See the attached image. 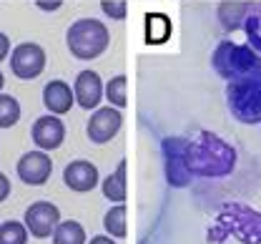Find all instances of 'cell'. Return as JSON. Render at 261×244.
I'll list each match as a JSON object with an SVG mask.
<instances>
[{
	"mask_svg": "<svg viewBox=\"0 0 261 244\" xmlns=\"http://www.w3.org/2000/svg\"><path fill=\"white\" fill-rule=\"evenodd\" d=\"M186 166L194 176L221 179L236 166V151L226 141L211 131H201L198 136L186 141Z\"/></svg>",
	"mask_w": 261,
	"mask_h": 244,
	"instance_id": "obj_1",
	"label": "cell"
},
{
	"mask_svg": "<svg viewBox=\"0 0 261 244\" xmlns=\"http://www.w3.org/2000/svg\"><path fill=\"white\" fill-rule=\"evenodd\" d=\"M226 237H236L244 244H261V214L244 204H224L208 229V242L221 244Z\"/></svg>",
	"mask_w": 261,
	"mask_h": 244,
	"instance_id": "obj_2",
	"label": "cell"
},
{
	"mask_svg": "<svg viewBox=\"0 0 261 244\" xmlns=\"http://www.w3.org/2000/svg\"><path fill=\"white\" fill-rule=\"evenodd\" d=\"M226 99L231 113L241 124H261V66L228 81Z\"/></svg>",
	"mask_w": 261,
	"mask_h": 244,
	"instance_id": "obj_3",
	"label": "cell"
},
{
	"mask_svg": "<svg viewBox=\"0 0 261 244\" xmlns=\"http://www.w3.org/2000/svg\"><path fill=\"white\" fill-rule=\"evenodd\" d=\"M65 45L73 58L96 61L111 45V33H108L106 23H100L96 18H78L75 23H70V28L65 33Z\"/></svg>",
	"mask_w": 261,
	"mask_h": 244,
	"instance_id": "obj_4",
	"label": "cell"
},
{
	"mask_svg": "<svg viewBox=\"0 0 261 244\" xmlns=\"http://www.w3.org/2000/svg\"><path fill=\"white\" fill-rule=\"evenodd\" d=\"M211 63H214L219 76H224L226 81H233V78H241L249 70L259 68V56L251 51V45H236V43L224 40L214 51Z\"/></svg>",
	"mask_w": 261,
	"mask_h": 244,
	"instance_id": "obj_5",
	"label": "cell"
},
{
	"mask_svg": "<svg viewBox=\"0 0 261 244\" xmlns=\"http://www.w3.org/2000/svg\"><path fill=\"white\" fill-rule=\"evenodd\" d=\"M163 166H166V184L173 189H184L191 184L194 174L186 166V139L181 136H168L161 143Z\"/></svg>",
	"mask_w": 261,
	"mask_h": 244,
	"instance_id": "obj_6",
	"label": "cell"
},
{
	"mask_svg": "<svg viewBox=\"0 0 261 244\" xmlns=\"http://www.w3.org/2000/svg\"><path fill=\"white\" fill-rule=\"evenodd\" d=\"M45 51L38 43H18L10 51V70L20 81H33L45 70Z\"/></svg>",
	"mask_w": 261,
	"mask_h": 244,
	"instance_id": "obj_7",
	"label": "cell"
},
{
	"mask_svg": "<svg viewBox=\"0 0 261 244\" xmlns=\"http://www.w3.org/2000/svg\"><path fill=\"white\" fill-rule=\"evenodd\" d=\"M23 224L28 227L31 237L48 239V237H53L56 227L61 224V209L53 202H33L31 207L25 209Z\"/></svg>",
	"mask_w": 261,
	"mask_h": 244,
	"instance_id": "obj_8",
	"label": "cell"
},
{
	"mask_svg": "<svg viewBox=\"0 0 261 244\" xmlns=\"http://www.w3.org/2000/svg\"><path fill=\"white\" fill-rule=\"evenodd\" d=\"M123 126V116H121V108L116 106H103L96 108L91 113V121L86 126V134L93 143H108Z\"/></svg>",
	"mask_w": 261,
	"mask_h": 244,
	"instance_id": "obj_9",
	"label": "cell"
},
{
	"mask_svg": "<svg viewBox=\"0 0 261 244\" xmlns=\"http://www.w3.org/2000/svg\"><path fill=\"white\" fill-rule=\"evenodd\" d=\"M15 172L20 176V181H25L28 186H40L53 174V161H50L48 151H40V149L38 151H28V154L20 156Z\"/></svg>",
	"mask_w": 261,
	"mask_h": 244,
	"instance_id": "obj_10",
	"label": "cell"
},
{
	"mask_svg": "<svg viewBox=\"0 0 261 244\" xmlns=\"http://www.w3.org/2000/svg\"><path fill=\"white\" fill-rule=\"evenodd\" d=\"M31 136L40 151H56L65 141V126L56 113H45V116L35 118Z\"/></svg>",
	"mask_w": 261,
	"mask_h": 244,
	"instance_id": "obj_11",
	"label": "cell"
},
{
	"mask_svg": "<svg viewBox=\"0 0 261 244\" xmlns=\"http://www.w3.org/2000/svg\"><path fill=\"white\" fill-rule=\"evenodd\" d=\"M63 181L70 191L86 194V191H93L100 184V174H98L96 164H91L86 159H75L63 169Z\"/></svg>",
	"mask_w": 261,
	"mask_h": 244,
	"instance_id": "obj_12",
	"label": "cell"
},
{
	"mask_svg": "<svg viewBox=\"0 0 261 244\" xmlns=\"http://www.w3.org/2000/svg\"><path fill=\"white\" fill-rule=\"evenodd\" d=\"M103 91H106V86H103V81H100V76H98L96 70L88 68V70H81L75 76L73 93H75V104L81 106V108L96 111L100 99H103Z\"/></svg>",
	"mask_w": 261,
	"mask_h": 244,
	"instance_id": "obj_13",
	"label": "cell"
},
{
	"mask_svg": "<svg viewBox=\"0 0 261 244\" xmlns=\"http://www.w3.org/2000/svg\"><path fill=\"white\" fill-rule=\"evenodd\" d=\"M73 104H75V93H73V88L65 81L56 78V81L45 83V88H43V106L50 113L63 116V113H68L73 108Z\"/></svg>",
	"mask_w": 261,
	"mask_h": 244,
	"instance_id": "obj_14",
	"label": "cell"
},
{
	"mask_svg": "<svg viewBox=\"0 0 261 244\" xmlns=\"http://www.w3.org/2000/svg\"><path fill=\"white\" fill-rule=\"evenodd\" d=\"M100 191H103V197L108 202H116V204L126 202V194H128V186H126V159H121L116 172L100 181Z\"/></svg>",
	"mask_w": 261,
	"mask_h": 244,
	"instance_id": "obj_15",
	"label": "cell"
},
{
	"mask_svg": "<svg viewBox=\"0 0 261 244\" xmlns=\"http://www.w3.org/2000/svg\"><path fill=\"white\" fill-rule=\"evenodd\" d=\"M171 35V20L163 13H148L146 15V43L148 45H161Z\"/></svg>",
	"mask_w": 261,
	"mask_h": 244,
	"instance_id": "obj_16",
	"label": "cell"
},
{
	"mask_svg": "<svg viewBox=\"0 0 261 244\" xmlns=\"http://www.w3.org/2000/svg\"><path fill=\"white\" fill-rule=\"evenodd\" d=\"M86 229L81 222L75 219H68V222H61L53 232V244H86Z\"/></svg>",
	"mask_w": 261,
	"mask_h": 244,
	"instance_id": "obj_17",
	"label": "cell"
},
{
	"mask_svg": "<svg viewBox=\"0 0 261 244\" xmlns=\"http://www.w3.org/2000/svg\"><path fill=\"white\" fill-rule=\"evenodd\" d=\"M103 227H106V232L113 237V239H123L126 237V204H116V207H111V209L106 211V216H103Z\"/></svg>",
	"mask_w": 261,
	"mask_h": 244,
	"instance_id": "obj_18",
	"label": "cell"
},
{
	"mask_svg": "<svg viewBox=\"0 0 261 244\" xmlns=\"http://www.w3.org/2000/svg\"><path fill=\"white\" fill-rule=\"evenodd\" d=\"M20 121V104L10 93H0V129H13Z\"/></svg>",
	"mask_w": 261,
	"mask_h": 244,
	"instance_id": "obj_19",
	"label": "cell"
},
{
	"mask_svg": "<svg viewBox=\"0 0 261 244\" xmlns=\"http://www.w3.org/2000/svg\"><path fill=\"white\" fill-rule=\"evenodd\" d=\"M126 86H128V78H126L123 73H121V76H113V78L106 83V91H103V96L111 101V106H116V108H123V106L128 104Z\"/></svg>",
	"mask_w": 261,
	"mask_h": 244,
	"instance_id": "obj_20",
	"label": "cell"
},
{
	"mask_svg": "<svg viewBox=\"0 0 261 244\" xmlns=\"http://www.w3.org/2000/svg\"><path fill=\"white\" fill-rule=\"evenodd\" d=\"M249 13V5H241V3H224L219 8V18L224 23V28L228 31H236L241 26V20H246L244 15Z\"/></svg>",
	"mask_w": 261,
	"mask_h": 244,
	"instance_id": "obj_21",
	"label": "cell"
},
{
	"mask_svg": "<svg viewBox=\"0 0 261 244\" xmlns=\"http://www.w3.org/2000/svg\"><path fill=\"white\" fill-rule=\"evenodd\" d=\"M28 227L23 222H3L0 224V244H28Z\"/></svg>",
	"mask_w": 261,
	"mask_h": 244,
	"instance_id": "obj_22",
	"label": "cell"
},
{
	"mask_svg": "<svg viewBox=\"0 0 261 244\" xmlns=\"http://www.w3.org/2000/svg\"><path fill=\"white\" fill-rule=\"evenodd\" d=\"M100 10H103L111 20H126L128 5H126V0H103V3H100Z\"/></svg>",
	"mask_w": 261,
	"mask_h": 244,
	"instance_id": "obj_23",
	"label": "cell"
},
{
	"mask_svg": "<svg viewBox=\"0 0 261 244\" xmlns=\"http://www.w3.org/2000/svg\"><path fill=\"white\" fill-rule=\"evenodd\" d=\"M8 197H10V179L0 172V204H3Z\"/></svg>",
	"mask_w": 261,
	"mask_h": 244,
	"instance_id": "obj_24",
	"label": "cell"
},
{
	"mask_svg": "<svg viewBox=\"0 0 261 244\" xmlns=\"http://www.w3.org/2000/svg\"><path fill=\"white\" fill-rule=\"evenodd\" d=\"M10 56V38L0 31V61H5Z\"/></svg>",
	"mask_w": 261,
	"mask_h": 244,
	"instance_id": "obj_25",
	"label": "cell"
},
{
	"mask_svg": "<svg viewBox=\"0 0 261 244\" xmlns=\"http://www.w3.org/2000/svg\"><path fill=\"white\" fill-rule=\"evenodd\" d=\"M86 244H116V242H113L111 234H98V237H93L91 242H86Z\"/></svg>",
	"mask_w": 261,
	"mask_h": 244,
	"instance_id": "obj_26",
	"label": "cell"
},
{
	"mask_svg": "<svg viewBox=\"0 0 261 244\" xmlns=\"http://www.w3.org/2000/svg\"><path fill=\"white\" fill-rule=\"evenodd\" d=\"M38 8H43V10H58V8H61V0H53V3L38 0Z\"/></svg>",
	"mask_w": 261,
	"mask_h": 244,
	"instance_id": "obj_27",
	"label": "cell"
},
{
	"mask_svg": "<svg viewBox=\"0 0 261 244\" xmlns=\"http://www.w3.org/2000/svg\"><path fill=\"white\" fill-rule=\"evenodd\" d=\"M3 86H5V76H3V70H0V93H3Z\"/></svg>",
	"mask_w": 261,
	"mask_h": 244,
	"instance_id": "obj_28",
	"label": "cell"
}]
</instances>
